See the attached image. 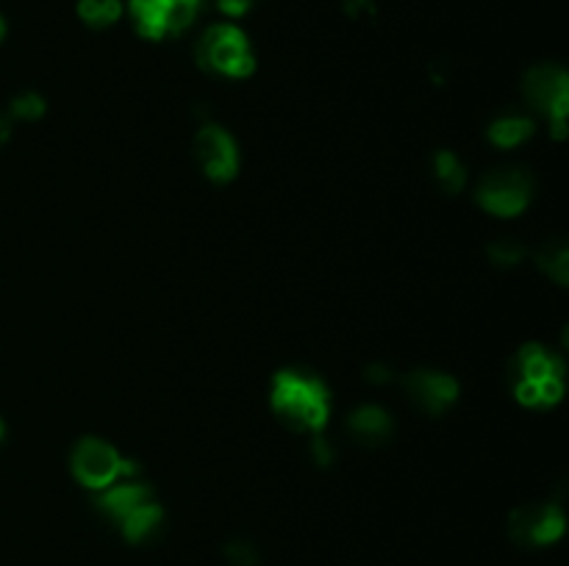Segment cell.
<instances>
[{
  "mask_svg": "<svg viewBox=\"0 0 569 566\" xmlns=\"http://www.w3.org/2000/svg\"><path fill=\"white\" fill-rule=\"evenodd\" d=\"M272 411L292 431L317 436L326 431L328 416H331V394L317 375L281 370L272 377Z\"/></svg>",
  "mask_w": 569,
  "mask_h": 566,
  "instance_id": "6da1fadb",
  "label": "cell"
},
{
  "mask_svg": "<svg viewBox=\"0 0 569 566\" xmlns=\"http://www.w3.org/2000/svg\"><path fill=\"white\" fill-rule=\"evenodd\" d=\"M515 394L528 408H550L565 397V361L542 344H526L511 364Z\"/></svg>",
  "mask_w": 569,
  "mask_h": 566,
  "instance_id": "7a4b0ae2",
  "label": "cell"
},
{
  "mask_svg": "<svg viewBox=\"0 0 569 566\" xmlns=\"http://www.w3.org/2000/svg\"><path fill=\"white\" fill-rule=\"evenodd\" d=\"M198 67L226 78H248L256 70V55L248 37L237 26H211L194 48Z\"/></svg>",
  "mask_w": 569,
  "mask_h": 566,
  "instance_id": "3957f363",
  "label": "cell"
},
{
  "mask_svg": "<svg viewBox=\"0 0 569 566\" xmlns=\"http://www.w3.org/2000/svg\"><path fill=\"white\" fill-rule=\"evenodd\" d=\"M72 475L87 488H109L120 477L137 475L139 466L126 461L109 442L94 436H83L72 449Z\"/></svg>",
  "mask_w": 569,
  "mask_h": 566,
  "instance_id": "277c9868",
  "label": "cell"
},
{
  "mask_svg": "<svg viewBox=\"0 0 569 566\" xmlns=\"http://www.w3.org/2000/svg\"><path fill=\"white\" fill-rule=\"evenodd\" d=\"M522 92L528 103L537 111L550 117L553 137H567V114H569V75L559 64H537L522 78Z\"/></svg>",
  "mask_w": 569,
  "mask_h": 566,
  "instance_id": "5b68a950",
  "label": "cell"
},
{
  "mask_svg": "<svg viewBox=\"0 0 569 566\" xmlns=\"http://www.w3.org/2000/svg\"><path fill=\"white\" fill-rule=\"evenodd\" d=\"M533 198V178L528 170L509 166V170H495L478 183L476 200L481 209L498 216H517L528 209Z\"/></svg>",
  "mask_w": 569,
  "mask_h": 566,
  "instance_id": "8992f818",
  "label": "cell"
},
{
  "mask_svg": "<svg viewBox=\"0 0 569 566\" xmlns=\"http://www.w3.org/2000/svg\"><path fill=\"white\" fill-rule=\"evenodd\" d=\"M203 0H128L137 31L144 39H164L183 33L198 17Z\"/></svg>",
  "mask_w": 569,
  "mask_h": 566,
  "instance_id": "52a82bcc",
  "label": "cell"
},
{
  "mask_svg": "<svg viewBox=\"0 0 569 566\" xmlns=\"http://www.w3.org/2000/svg\"><path fill=\"white\" fill-rule=\"evenodd\" d=\"M567 530V516L561 505H520L509 516V536L520 547H545L556 544Z\"/></svg>",
  "mask_w": 569,
  "mask_h": 566,
  "instance_id": "ba28073f",
  "label": "cell"
},
{
  "mask_svg": "<svg viewBox=\"0 0 569 566\" xmlns=\"http://www.w3.org/2000/svg\"><path fill=\"white\" fill-rule=\"evenodd\" d=\"M192 150H194V159H198V164L203 166L209 181L228 183L237 178L239 150H237V142H233V137L226 131V128L214 125V122L203 125L198 133H194Z\"/></svg>",
  "mask_w": 569,
  "mask_h": 566,
  "instance_id": "9c48e42d",
  "label": "cell"
},
{
  "mask_svg": "<svg viewBox=\"0 0 569 566\" xmlns=\"http://www.w3.org/2000/svg\"><path fill=\"white\" fill-rule=\"evenodd\" d=\"M406 392L426 414H445L459 400V381L448 372L415 370L406 375Z\"/></svg>",
  "mask_w": 569,
  "mask_h": 566,
  "instance_id": "30bf717a",
  "label": "cell"
},
{
  "mask_svg": "<svg viewBox=\"0 0 569 566\" xmlns=\"http://www.w3.org/2000/svg\"><path fill=\"white\" fill-rule=\"evenodd\" d=\"M150 499H153V488H150L148 483H120V486L103 488V494L94 499V505H98L111 522L120 525L133 508H139L142 503H150Z\"/></svg>",
  "mask_w": 569,
  "mask_h": 566,
  "instance_id": "8fae6325",
  "label": "cell"
},
{
  "mask_svg": "<svg viewBox=\"0 0 569 566\" xmlns=\"http://www.w3.org/2000/svg\"><path fill=\"white\" fill-rule=\"evenodd\" d=\"M348 427L359 442L381 444L392 436L395 422L392 416H389L383 408H378V405H359L356 411H350Z\"/></svg>",
  "mask_w": 569,
  "mask_h": 566,
  "instance_id": "7c38bea8",
  "label": "cell"
},
{
  "mask_svg": "<svg viewBox=\"0 0 569 566\" xmlns=\"http://www.w3.org/2000/svg\"><path fill=\"white\" fill-rule=\"evenodd\" d=\"M161 522H164V508L150 499V503H142L139 508H133L131 514L120 522V530L128 542L139 544V542H144L148 536H153L156 527H159Z\"/></svg>",
  "mask_w": 569,
  "mask_h": 566,
  "instance_id": "4fadbf2b",
  "label": "cell"
},
{
  "mask_svg": "<svg viewBox=\"0 0 569 566\" xmlns=\"http://www.w3.org/2000/svg\"><path fill=\"white\" fill-rule=\"evenodd\" d=\"M533 120L531 117H500L489 125V139L498 148H517L526 139L533 137Z\"/></svg>",
  "mask_w": 569,
  "mask_h": 566,
  "instance_id": "5bb4252c",
  "label": "cell"
},
{
  "mask_svg": "<svg viewBox=\"0 0 569 566\" xmlns=\"http://www.w3.org/2000/svg\"><path fill=\"white\" fill-rule=\"evenodd\" d=\"M433 172H437L439 186H442L448 194H459L461 189H465L467 172H465V164L456 159L453 150H439V153L433 155Z\"/></svg>",
  "mask_w": 569,
  "mask_h": 566,
  "instance_id": "9a60e30c",
  "label": "cell"
},
{
  "mask_svg": "<svg viewBox=\"0 0 569 566\" xmlns=\"http://www.w3.org/2000/svg\"><path fill=\"white\" fill-rule=\"evenodd\" d=\"M539 270L548 272L559 286H567L569 283V247L565 239H553L542 247V253L537 255Z\"/></svg>",
  "mask_w": 569,
  "mask_h": 566,
  "instance_id": "2e32d148",
  "label": "cell"
},
{
  "mask_svg": "<svg viewBox=\"0 0 569 566\" xmlns=\"http://www.w3.org/2000/svg\"><path fill=\"white\" fill-rule=\"evenodd\" d=\"M78 17L92 28H106L122 17L120 0H78Z\"/></svg>",
  "mask_w": 569,
  "mask_h": 566,
  "instance_id": "e0dca14e",
  "label": "cell"
},
{
  "mask_svg": "<svg viewBox=\"0 0 569 566\" xmlns=\"http://www.w3.org/2000/svg\"><path fill=\"white\" fill-rule=\"evenodd\" d=\"M487 255L495 266H506L509 270V266H517L526 259L528 247L522 242H517V239H498V242L489 244Z\"/></svg>",
  "mask_w": 569,
  "mask_h": 566,
  "instance_id": "ac0fdd59",
  "label": "cell"
},
{
  "mask_svg": "<svg viewBox=\"0 0 569 566\" xmlns=\"http://www.w3.org/2000/svg\"><path fill=\"white\" fill-rule=\"evenodd\" d=\"M226 560L231 566H256L259 564V549H256L253 542L248 538H233V542L226 544Z\"/></svg>",
  "mask_w": 569,
  "mask_h": 566,
  "instance_id": "d6986e66",
  "label": "cell"
},
{
  "mask_svg": "<svg viewBox=\"0 0 569 566\" xmlns=\"http://www.w3.org/2000/svg\"><path fill=\"white\" fill-rule=\"evenodd\" d=\"M44 109H48V105H44V98L37 92L17 94V98L11 100V114L20 117V120H28V122L39 120V117L44 114Z\"/></svg>",
  "mask_w": 569,
  "mask_h": 566,
  "instance_id": "ffe728a7",
  "label": "cell"
},
{
  "mask_svg": "<svg viewBox=\"0 0 569 566\" xmlns=\"http://www.w3.org/2000/svg\"><path fill=\"white\" fill-rule=\"evenodd\" d=\"M217 6H220L222 14L242 17V14H248L250 6H253V0H217Z\"/></svg>",
  "mask_w": 569,
  "mask_h": 566,
  "instance_id": "44dd1931",
  "label": "cell"
},
{
  "mask_svg": "<svg viewBox=\"0 0 569 566\" xmlns=\"http://www.w3.org/2000/svg\"><path fill=\"white\" fill-rule=\"evenodd\" d=\"M342 9L348 17H359L365 11L376 14V0H342Z\"/></svg>",
  "mask_w": 569,
  "mask_h": 566,
  "instance_id": "7402d4cb",
  "label": "cell"
},
{
  "mask_svg": "<svg viewBox=\"0 0 569 566\" xmlns=\"http://www.w3.org/2000/svg\"><path fill=\"white\" fill-rule=\"evenodd\" d=\"M315 461H317V464H322V466H328L333 461L331 444L322 438V433H317V436H315Z\"/></svg>",
  "mask_w": 569,
  "mask_h": 566,
  "instance_id": "603a6c76",
  "label": "cell"
},
{
  "mask_svg": "<svg viewBox=\"0 0 569 566\" xmlns=\"http://www.w3.org/2000/svg\"><path fill=\"white\" fill-rule=\"evenodd\" d=\"M365 377L370 383H378V386H381V383L392 381V370H389V366H383V364H372V366H367Z\"/></svg>",
  "mask_w": 569,
  "mask_h": 566,
  "instance_id": "cb8c5ba5",
  "label": "cell"
},
{
  "mask_svg": "<svg viewBox=\"0 0 569 566\" xmlns=\"http://www.w3.org/2000/svg\"><path fill=\"white\" fill-rule=\"evenodd\" d=\"M9 137H11V122H9V117L0 111V144L9 142Z\"/></svg>",
  "mask_w": 569,
  "mask_h": 566,
  "instance_id": "d4e9b609",
  "label": "cell"
},
{
  "mask_svg": "<svg viewBox=\"0 0 569 566\" xmlns=\"http://www.w3.org/2000/svg\"><path fill=\"white\" fill-rule=\"evenodd\" d=\"M3 37H6V20L0 17V42H3Z\"/></svg>",
  "mask_w": 569,
  "mask_h": 566,
  "instance_id": "484cf974",
  "label": "cell"
},
{
  "mask_svg": "<svg viewBox=\"0 0 569 566\" xmlns=\"http://www.w3.org/2000/svg\"><path fill=\"white\" fill-rule=\"evenodd\" d=\"M3 436H6V425H3V420H0V442H3Z\"/></svg>",
  "mask_w": 569,
  "mask_h": 566,
  "instance_id": "4316f807",
  "label": "cell"
}]
</instances>
